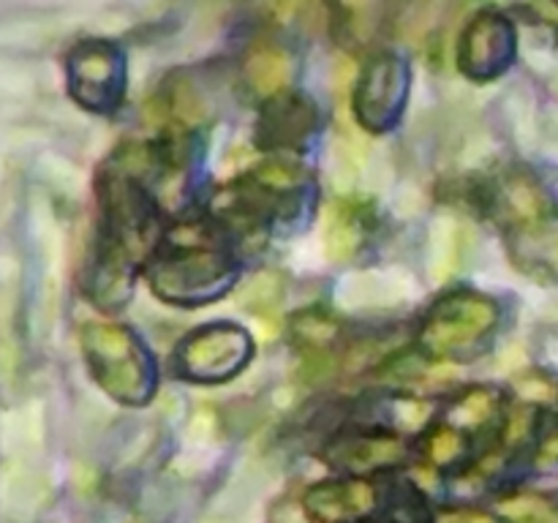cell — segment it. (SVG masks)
Here are the masks:
<instances>
[{
  "mask_svg": "<svg viewBox=\"0 0 558 523\" xmlns=\"http://www.w3.org/2000/svg\"><path fill=\"white\" fill-rule=\"evenodd\" d=\"M243 74L251 90L259 96H278L287 90L289 80H292V54L272 41H256L243 58Z\"/></svg>",
  "mask_w": 558,
  "mask_h": 523,
  "instance_id": "obj_16",
  "label": "cell"
},
{
  "mask_svg": "<svg viewBox=\"0 0 558 523\" xmlns=\"http://www.w3.org/2000/svg\"><path fill=\"white\" fill-rule=\"evenodd\" d=\"M510 248L518 265L534 276H556L558 272V212L545 221L510 234Z\"/></svg>",
  "mask_w": 558,
  "mask_h": 523,
  "instance_id": "obj_15",
  "label": "cell"
},
{
  "mask_svg": "<svg viewBox=\"0 0 558 523\" xmlns=\"http://www.w3.org/2000/svg\"><path fill=\"white\" fill-rule=\"evenodd\" d=\"M82 354L93 379L114 401L142 406L156 392V365L129 327L90 321L82 330Z\"/></svg>",
  "mask_w": 558,
  "mask_h": 523,
  "instance_id": "obj_4",
  "label": "cell"
},
{
  "mask_svg": "<svg viewBox=\"0 0 558 523\" xmlns=\"http://www.w3.org/2000/svg\"><path fill=\"white\" fill-rule=\"evenodd\" d=\"M371 229V210L365 202L338 199L325 216V254L332 262H349L365 245Z\"/></svg>",
  "mask_w": 558,
  "mask_h": 523,
  "instance_id": "obj_14",
  "label": "cell"
},
{
  "mask_svg": "<svg viewBox=\"0 0 558 523\" xmlns=\"http://www.w3.org/2000/svg\"><path fill=\"white\" fill-rule=\"evenodd\" d=\"M515 58V27L499 11H480L458 38V69L469 80L488 82Z\"/></svg>",
  "mask_w": 558,
  "mask_h": 523,
  "instance_id": "obj_9",
  "label": "cell"
},
{
  "mask_svg": "<svg viewBox=\"0 0 558 523\" xmlns=\"http://www.w3.org/2000/svg\"><path fill=\"white\" fill-rule=\"evenodd\" d=\"M499 325V305L485 294L461 289L430 308L420 325L417 346L434 360H466L483 352Z\"/></svg>",
  "mask_w": 558,
  "mask_h": 523,
  "instance_id": "obj_5",
  "label": "cell"
},
{
  "mask_svg": "<svg viewBox=\"0 0 558 523\" xmlns=\"http://www.w3.org/2000/svg\"><path fill=\"white\" fill-rule=\"evenodd\" d=\"M69 90L90 112H114L125 93V58L109 41H82L65 58Z\"/></svg>",
  "mask_w": 558,
  "mask_h": 523,
  "instance_id": "obj_7",
  "label": "cell"
},
{
  "mask_svg": "<svg viewBox=\"0 0 558 523\" xmlns=\"http://www.w3.org/2000/svg\"><path fill=\"white\" fill-rule=\"evenodd\" d=\"M430 523H507L494 512L477 510V507H439L430 515Z\"/></svg>",
  "mask_w": 558,
  "mask_h": 523,
  "instance_id": "obj_20",
  "label": "cell"
},
{
  "mask_svg": "<svg viewBox=\"0 0 558 523\" xmlns=\"http://www.w3.org/2000/svg\"><path fill=\"white\" fill-rule=\"evenodd\" d=\"M407 452L401 436L392 434H352L336 439L327 447V458L332 466L349 469V472H379V469L396 466Z\"/></svg>",
  "mask_w": 558,
  "mask_h": 523,
  "instance_id": "obj_13",
  "label": "cell"
},
{
  "mask_svg": "<svg viewBox=\"0 0 558 523\" xmlns=\"http://www.w3.org/2000/svg\"><path fill=\"white\" fill-rule=\"evenodd\" d=\"M316 107L305 96L283 90L267 98L256 120V145L262 150H298L314 136Z\"/></svg>",
  "mask_w": 558,
  "mask_h": 523,
  "instance_id": "obj_11",
  "label": "cell"
},
{
  "mask_svg": "<svg viewBox=\"0 0 558 523\" xmlns=\"http://www.w3.org/2000/svg\"><path fill=\"white\" fill-rule=\"evenodd\" d=\"M423 452L434 466L450 469L469 452V436L458 430L456 425L439 423L423 441Z\"/></svg>",
  "mask_w": 558,
  "mask_h": 523,
  "instance_id": "obj_18",
  "label": "cell"
},
{
  "mask_svg": "<svg viewBox=\"0 0 558 523\" xmlns=\"http://www.w3.org/2000/svg\"><path fill=\"white\" fill-rule=\"evenodd\" d=\"M409 65L401 54L379 52L368 60L354 87V114L360 125L374 134H385L401 120L409 98Z\"/></svg>",
  "mask_w": 558,
  "mask_h": 523,
  "instance_id": "obj_8",
  "label": "cell"
},
{
  "mask_svg": "<svg viewBox=\"0 0 558 523\" xmlns=\"http://www.w3.org/2000/svg\"><path fill=\"white\" fill-rule=\"evenodd\" d=\"M294 332H298V338L305 343V346L325 349L330 346V341L336 338L338 325L330 319V316L319 314V311H311V314L300 316L298 325H294Z\"/></svg>",
  "mask_w": 558,
  "mask_h": 523,
  "instance_id": "obj_19",
  "label": "cell"
},
{
  "mask_svg": "<svg viewBox=\"0 0 558 523\" xmlns=\"http://www.w3.org/2000/svg\"><path fill=\"white\" fill-rule=\"evenodd\" d=\"M101 243L85 287L98 308H120L134 292L136 265L150 251L156 218L150 188L114 158L101 174Z\"/></svg>",
  "mask_w": 558,
  "mask_h": 523,
  "instance_id": "obj_1",
  "label": "cell"
},
{
  "mask_svg": "<svg viewBox=\"0 0 558 523\" xmlns=\"http://www.w3.org/2000/svg\"><path fill=\"white\" fill-rule=\"evenodd\" d=\"M303 507L316 523H360L379 507V490L365 477L330 479L314 485Z\"/></svg>",
  "mask_w": 558,
  "mask_h": 523,
  "instance_id": "obj_12",
  "label": "cell"
},
{
  "mask_svg": "<svg viewBox=\"0 0 558 523\" xmlns=\"http://www.w3.org/2000/svg\"><path fill=\"white\" fill-rule=\"evenodd\" d=\"M308 185V169L289 158H272L218 191L213 212L240 232H259L276 218H292Z\"/></svg>",
  "mask_w": 558,
  "mask_h": 523,
  "instance_id": "obj_3",
  "label": "cell"
},
{
  "mask_svg": "<svg viewBox=\"0 0 558 523\" xmlns=\"http://www.w3.org/2000/svg\"><path fill=\"white\" fill-rule=\"evenodd\" d=\"M485 202H488L490 216L507 229V234L523 232V229L534 227V223L545 221L550 212H556L548 191L539 185L534 174L521 172V169L499 174L490 183Z\"/></svg>",
  "mask_w": 558,
  "mask_h": 523,
  "instance_id": "obj_10",
  "label": "cell"
},
{
  "mask_svg": "<svg viewBox=\"0 0 558 523\" xmlns=\"http://www.w3.org/2000/svg\"><path fill=\"white\" fill-rule=\"evenodd\" d=\"M254 354V341L238 325H207L191 332L174 354L180 376L202 385H216L238 376Z\"/></svg>",
  "mask_w": 558,
  "mask_h": 523,
  "instance_id": "obj_6",
  "label": "cell"
},
{
  "mask_svg": "<svg viewBox=\"0 0 558 523\" xmlns=\"http://www.w3.org/2000/svg\"><path fill=\"white\" fill-rule=\"evenodd\" d=\"M147 278L161 300L196 308L223 297L234 287L238 262L232 251L202 223H185L163 240L153 256Z\"/></svg>",
  "mask_w": 558,
  "mask_h": 523,
  "instance_id": "obj_2",
  "label": "cell"
},
{
  "mask_svg": "<svg viewBox=\"0 0 558 523\" xmlns=\"http://www.w3.org/2000/svg\"><path fill=\"white\" fill-rule=\"evenodd\" d=\"M447 423L456 425L463 434H485V430L490 434L501 425V396L488 387L463 392L452 406Z\"/></svg>",
  "mask_w": 558,
  "mask_h": 523,
  "instance_id": "obj_17",
  "label": "cell"
}]
</instances>
